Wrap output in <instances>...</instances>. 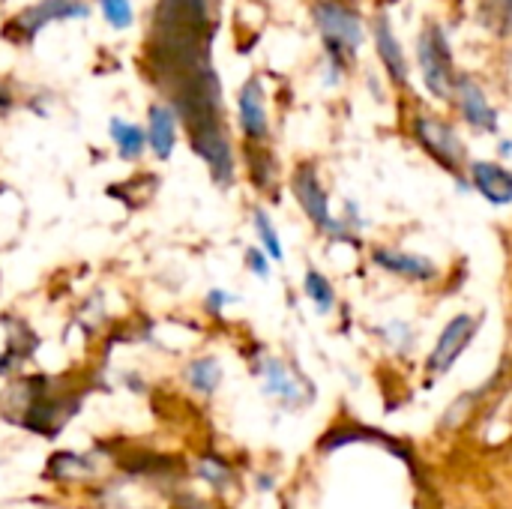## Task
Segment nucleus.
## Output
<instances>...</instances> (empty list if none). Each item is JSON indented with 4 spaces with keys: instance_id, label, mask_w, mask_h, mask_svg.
<instances>
[{
    "instance_id": "423d86ee",
    "label": "nucleus",
    "mask_w": 512,
    "mask_h": 509,
    "mask_svg": "<svg viewBox=\"0 0 512 509\" xmlns=\"http://www.w3.org/2000/svg\"><path fill=\"white\" fill-rule=\"evenodd\" d=\"M237 123L246 144H267L270 138V117H267V93L258 75L246 78L237 93Z\"/></svg>"
},
{
    "instance_id": "2eb2a0df",
    "label": "nucleus",
    "mask_w": 512,
    "mask_h": 509,
    "mask_svg": "<svg viewBox=\"0 0 512 509\" xmlns=\"http://www.w3.org/2000/svg\"><path fill=\"white\" fill-rule=\"evenodd\" d=\"M303 291H306V297L315 303V309H318L321 315H327V312L336 306V291H333L330 279H327L321 270H315V267H309V270H306Z\"/></svg>"
},
{
    "instance_id": "f03ea898",
    "label": "nucleus",
    "mask_w": 512,
    "mask_h": 509,
    "mask_svg": "<svg viewBox=\"0 0 512 509\" xmlns=\"http://www.w3.org/2000/svg\"><path fill=\"white\" fill-rule=\"evenodd\" d=\"M417 63H420V75L426 90L435 99H453V84L459 78L456 72V60L447 42V33L441 30V24L429 21L420 36H417Z\"/></svg>"
},
{
    "instance_id": "f8f14e48",
    "label": "nucleus",
    "mask_w": 512,
    "mask_h": 509,
    "mask_svg": "<svg viewBox=\"0 0 512 509\" xmlns=\"http://www.w3.org/2000/svg\"><path fill=\"white\" fill-rule=\"evenodd\" d=\"M468 183L489 201V204H498V207H507L512 204V171L498 165V162H471L468 165Z\"/></svg>"
},
{
    "instance_id": "6e6552de",
    "label": "nucleus",
    "mask_w": 512,
    "mask_h": 509,
    "mask_svg": "<svg viewBox=\"0 0 512 509\" xmlns=\"http://www.w3.org/2000/svg\"><path fill=\"white\" fill-rule=\"evenodd\" d=\"M147 144H150V153L159 159V162H168L177 150V132H180V117L174 111L171 102H153L147 108Z\"/></svg>"
},
{
    "instance_id": "9d476101",
    "label": "nucleus",
    "mask_w": 512,
    "mask_h": 509,
    "mask_svg": "<svg viewBox=\"0 0 512 509\" xmlns=\"http://www.w3.org/2000/svg\"><path fill=\"white\" fill-rule=\"evenodd\" d=\"M372 261L384 270V273H393L399 279H408V282H432L438 279V267L435 261L423 258V255H414V252H402V249H390V246H381L372 252Z\"/></svg>"
},
{
    "instance_id": "4be33fe9",
    "label": "nucleus",
    "mask_w": 512,
    "mask_h": 509,
    "mask_svg": "<svg viewBox=\"0 0 512 509\" xmlns=\"http://www.w3.org/2000/svg\"><path fill=\"white\" fill-rule=\"evenodd\" d=\"M204 303H207V309H210L213 315H219L228 303H234V297L225 294L222 288H213V291H207V300H204Z\"/></svg>"
},
{
    "instance_id": "0eeeda50",
    "label": "nucleus",
    "mask_w": 512,
    "mask_h": 509,
    "mask_svg": "<svg viewBox=\"0 0 512 509\" xmlns=\"http://www.w3.org/2000/svg\"><path fill=\"white\" fill-rule=\"evenodd\" d=\"M459 114L465 117V123L477 132H495L498 129V114L486 96V90L471 78V75H459L453 84V99Z\"/></svg>"
},
{
    "instance_id": "1a4fd4ad",
    "label": "nucleus",
    "mask_w": 512,
    "mask_h": 509,
    "mask_svg": "<svg viewBox=\"0 0 512 509\" xmlns=\"http://www.w3.org/2000/svg\"><path fill=\"white\" fill-rule=\"evenodd\" d=\"M477 327H480V321H477L474 315H456V318L444 327V333H441V339H438V345H435V351H432V357H429V369L444 375V372L459 360V354L468 348V342L474 339Z\"/></svg>"
},
{
    "instance_id": "f3484780",
    "label": "nucleus",
    "mask_w": 512,
    "mask_h": 509,
    "mask_svg": "<svg viewBox=\"0 0 512 509\" xmlns=\"http://www.w3.org/2000/svg\"><path fill=\"white\" fill-rule=\"evenodd\" d=\"M96 12L117 33L135 27V3L132 0H96Z\"/></svg>"
},
{
    "instance_id": "b1692460",
    "label": "nucleus",
    "mask_w": 512,
    "mask_h": 509,
    "mask_svg": "<svg viewBox=\"0 0 512 509\" xmlns=\"http://www.w3.org/2000/svg\"><path fill=\"white\" fill-rule=\"evenodd\" d=\"M381 6H393V3H399V0H378Z\"/></svg>"
},
{
    "instance_id": "f257e3e1",
    "label": "nucleus",
    "mask_w": 512,
    "mask_h": 509,
    "mask_svg": "<svg viewBox=\"0 0 512 509\" xmlns=\"http://www.w3.org/2000/svg\"><path fill=\"white\" fill-rule=\"evenodd\" d=\"M312 21L324 39V51L333 69H348L363 45V15L351 0H315Z\"/></svg>"
},
{
    "instance_id": "aec40b11",
    "label": "nucleus",
    "mask_w": 512,
    "mask_h": 509,
    "mask_svg": "<svg viewBox=\"0 0 512 509\" xmlns=\"http://www.w3.org/2000/svg\"><path fill=\"white\" fill-rule=\"evenodd\" d=\"M246 267H249L252 276L270 279V255H267L261 246H249V249H246Z\"/></svg>"
},
{
    "instance_id": "7ed1b4c3",
    "label": "nucleus",
    "mask_w": 512,
    "mask_h": 509,
    "mask_svg": "<svg viewBox=\"0 0 512 509\" xmlns=\"http://www.w3.org/2000/svg\"><path fill=\"white\" fill-rule=\"evenodd\" d=\"M411 135L414 141L453 177H462L465 174V162H468V150L459 138V132L435 117V114H426V111H414L411 117Z\"/></svg>"
},
{
    "instance_id": "20e7f679",
    "label": "nucleus",
    "mask_w": 512,
    "mask_h": 509,
    "mask_svg": "<svg viewBox=\"0 0 512 509\" xmlns=\"http://www.w3.org/2000/svg\"><path fill=\"white\" fill-rule=\"evenodd\" d=\"M291 192H294L297 204L303 207V213L309 216V222H312L318 231H324V234H330V237H339V240H342V237L348 240V225L339 222V219L333 216L330 198H327V189H324V183H321V177H318L315 162H300V165L294 168V174H291Z\"/></svg>"
},
{
    "instance_id": "dca6fc26",
    "label": "nucleus",
    "mask_w": 512,
    "mask_h": 509,
    "mask_svg": "<svg viewBox=\"0 0 512 509\" xmlns=\"http://www.w3.org/2000/svg\"><path fill=\"white\" fill-rule=\"evenodd\" d=\"M252 225H255L258 243H261V249H264V252L270 255V261H282V258H285V249H282L279 231H276L273 219L267 216V210L255 207V210H252Z\"/></svg>"
},
{
    "instance_id": "9b49d317",
    "label": "nucleus",
    "mask_w": 512,
    "mask_h": 509,
    "mask_svg": "<svg viewBox=\"0 0 512 509\" xmlns=\"http://www.w3.org/2000/svg\"><path fill=\"white\" fill-rule=\"evenodd\" d=\"M372 36H375V51L381 57V66L387 69L390 81L396 87H408V57L402 51V42L399 36L393 33L390 27V18L381 12L375 21H372Z\"/></svg>"
},
{
    "instance_id": "412c9836",
    "label": "nucleus",
    "mask_w": 512,
    "mask_h": 509,
    "mask_svg": "<svg viewBox=\"0 0 512 509\" xmlns=\"http://www.w3.org/2000/svg\"><path fill=\"white\" fill-rule=\"evenodd\" d=\"M495 27H501V33H512V0H492V18Z\"/></svg>"
},
{
    "instance_id": "6ab92c4d",
    "label": "nucleus",
    "mask_w": 512,
    "mask_h": 509,
    "mask_svg": "<svg viewBox=\"0 0 512 509\" xmlns=\"http://www.w3.org/2000/svg\"><path fill=\"white\" fill-rule=\"evenodd\" d=\"M264 378H267V390L270 393H276V396H294L297 393V387H294V381H291V375L282 369V363L279 360H267V366H264Z\"/></svg>"
},
{
    "instance_id": "5701e85b",
    "label": "nucleus",
    "mask_w": 512,
    "mask_h": 509,
    "mask_svg": "<svg viewBox=\"0 0 512 509\" xmlns=\"http://www.w3.org/2000/svg\"><path fill=\"white\" fill-rule=\"evenodd\" d=\"M12 105H15V99L0 87V114H6V111H12Z\"/></svg>"
},
{
    "instance_id": "39448f33",
    "label": "nucleus",
    "mask_w": 512,
    "mask_h": 509,
    "mask_svg": "<svg viewBox=\"0 0 512 509\" xmlns=\"http://www.w3.org/2000/svg\"><path fill=\"white\" fill-rule=\"evenodd\" d=\"M90 12H93V3H87V0H36L12 18V27L24 42H33L48 24L87 21Z\"/></svg>"
},
{
    "instance_id": "a211bd4d",
    "label": "nucleus",
    "mask_w": 512,
    "mask_h": 509,
    "mask_svg": "<svg viewBox=\"0 0 512 509\" xmlns=\"http://www.w3.org/2000/svg\"><path fill=\"white\" fill-rule=\"evenodd\" d=\"M252 177L261 189H273L276 186V159L264 150V144H252Z\"/></svg>"
},
{
    "instance_id": "ddd939ff",
    "label": "nucleus",
    "mask_w": 512,
    "mask_h": 509,
    "mask_svg": "<svg viewBox=\"0 0 512 509\" xmlns=\"http://www.w3.org/2000/svg\"><path fill=\"white\" fill-rule=\"evenodd\" d=\"M108 138L114 144V153L123 159V162H141L147 153H150V144H147V129L135 120H126V117H111L108 120Z\"/></svg>"
},
{
    "instance_id": "4468645a",
    "label": "nucleus",
    "mask_w": 512,
    "mask_h": 509,
    "mask_svg": "<svg viewBox=\"0 0 512 509\" xmlns=\"http://www.w3.org/2000/svg\"><path fill=\"white\" fill-rule=\"evenodd\" d=\"M186 381H189L192 390L210 396V393L219 387V381H222V369H219V363H216L213 357H201V360H192V363H189Z\"/></svg>"
}]
</instances>
